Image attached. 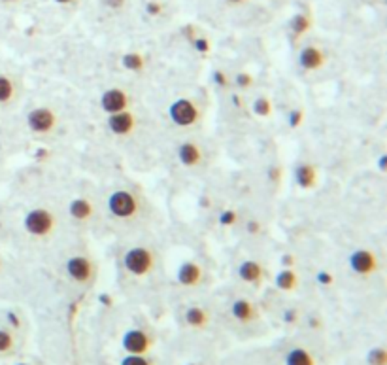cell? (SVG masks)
I'll return each mask as SVG.
<instances>
[{"mask_svg":"<svg viewBox=\"0 0 387 365\" xmlns=\"http://www.w3.org/2000/svg\"><path fill=\"white\" fill-rule=\"evenodd\" d=\"M23 225L27 229V233H31L33 237H46L53 231L55 218L53 214L46 208H33L25 214Z\"/></svg>","mask_w":387,"mask_h":365,"instance_id":"cell-1","label":"cell"},{"mask_svg":"<svg viewBox=\"0 0 387 365\" xmlns=\"http://www.w3.org/2000/svg\"><path fill=\"white\" fill-rule=\"evenodd\" d=\"M123 263H125L127 271L134 277H146L153 269V254L147 248L138 246V248L127 252Z\"/></svg>","mask_w":387,"mask_h":365,"instance_id":"cell-2","label":"cell"},{"mask_svg":"<svg viewBox=\"0 0 387 365\" xmlns=\"http://www.w3.org/2000/svg\"><path fill=\"white\" fill-rule=\"evenodd\" d=\"M110 214L115 218H132L138 212L137 197L125 190L114 191L108 199Z\"/></svg>","mask_w":387,"mask_h":365,"instance_id":"cell-3","label":"cell"},{"mask_svg":"<svg viewBox=\"0 0 387 365\" xmlns=\"http://www.w3.org/2000/svg\"><path fill=\"white\" fill-rule=\"evenodd\" d=\"M170 120L172 123L178 127H191L195 125L196 121H198V108H196V104L189 98H178L176 103H172L169 110Z\"/></svg>","mask_w":387,"mask_h":365,"instance_id":"cell-4","label":"cell"},{"mask_svg":"<svg viewBox=\"0 0 387 365\" xmlns=\"http://www.w3.org/2000/svg\"><path fill=\"white\" fill-rule=\"evenodd\" d=\"M121 346L127 354L146 356L152 349V339L142 329H129L121 339Z\"/></svg>","mask_w":387,"mask_h":365,"instance_id":"cell-5","label":"cell"},{"mask_svg":"<svg viewBox=\"0 0 387 365\" xmlns=\"http://www.w3.org/2000/svg\"><path fill=\"white\" fill-rule=\"evenodd\" d=\"M57 123V115H55L53 110L49 108H36L33 110L27 118V125L33 133H38V135H46L55 127Z\"/></svg>","mask_w":387,"mask_h":365,"instance_id":"cell-6","label":"cell"},{"mask_svg":"<svg viewBox=\"0 0 387 365\" xmlns=\"http://www.w3.org/2000/svg\"><path fill=\"white\" fill-rule=\"evenodd\" d=\"M349 267L354 269V273L369 277V274H372L378 269V259L371 250L361 248V250H355L349 256Z\"/></svg>","mask_w":387,"mask_h":365,"instance_id":"cell-7","label":"cell"},{"mask_svg":"<svg viewBox=\"0 0 387 365\" xmlns=\"http://www.w3.org/2000/svg\"><path fill=\"white\" fill-rule=\"evenodd\" d=\"M129 106V95H127L123 89H108V91L102 93L100 97V108L106 112V114H117V112H123Z\"/></svg>","mask_w":387,"mask_h":365,"instance_id":"cell-8","label":"cell"},{"mask_svg":"<svg viewBox=\"0 0 387 365\" xmlns=\"http://www.w3.org/2000/svg\"><path fill=\"white\" fill-rule=\"evenodd\" d=\"M108 129L114 135H120V137H125V135H131L134 131V125H137V120L134 115L129 110H123V112H117V114L108 115Z\"/></svg>","mask_w":387,"mask_h":365,"instance_id":"cell-9","label":"cell"},{"mask_svg":"<svg viewBox=\"0 0 387 365\" xmlns=\"http://www.w3.org/2000/svg\"><path fill=\"white\" fill-rule=\"evenodd\" d=\"M325 61H327V57L323 53V49H319L317 46H306V48L300 49L299 66L304 71H317L325 65Z\"/></svg>","mask_w":387,"mask_h":365,"instance_id":"cell-10","label":"cell"},{"mask_svg":"<svg viewBox=\"0 0 387 365\" xmlns=\"http://www.w3.org/2000/svg\"><path fill=\"white\" fill-rule=\"evenodd\" d=\"M66 273L76 282H88L91 274H93V267H91V262L88 257L76 256L66 263Z\"/></svg>","mask_w":387,"mask_h":365,"instance_id":"cell-11","label":"cell"},{"mask_svg":"<svg viewBox=\"0 0 387 365\" xmlns=\"http://www.w3.org/2000/svg\"><path fill=\"white\" fill-rule=\"evenodd\" d=\"M178 159H180L181 165H186V167H196V165L202 161V152L201 148L196 146L195 142H184L178 148Z\"/></svg>","mask_w":387,"mask_h":365,"instance_id":"cell-12","label":"cell"},{"mask_svg":"<svg viewBox=\"0 0 387 365\" xmlns=\"http://www.w3.org/2000/svg\"><path fill=\"white\" fill-rule=\"evenodd\" d=\"M176 278H178V282H180L181 286H196V284L201 282L202 271L196 263L186 262L180 265Z\"/></svg>","mask_w":387,"mask_h":365,"instance_id":"cell-13","label":"cell"},{"mask_svg":"<svg viewBox=\"0 0 387 365\" xmlns=\"http://www.w3.org/2000/svg\"><path fill=\"white\" fill-rule=\"evenodd\" d=\"M316 178H317V173L314 165L300 163L299 167H297L295 180H297L299 187H302V190H310V187H314V185H316Z\"/></svg>","mask_w":387,"mask_h":365,"instance_id":"cell-14","label":"cell"},{"mask_svg":"<svg viewBox=\"0 0 387 365\" xmlns=\"http://www.w3.org/2000/svg\"><path fill=\"white\" fill-rule=\"evenodd\" d=\"M233 317L236 318L242 324H248V322L255 320L257 309L255 305L248 299H238L233 303Z\"/></svg>","mask_w":387,"mask_h":365,"instance_id":"cell-15","label":"cell"},{"mask_svg":"<svg viewBox=\"0 0 387 365\" xmlns=\"http://www.w3.org/2000/svg\"><path fill=\"white\" fill-rule=\"evenodd\" d=\"M284 364L285 365H316V358L312 356L310 350L302 349V346H295V349L287 350Z\"/></svg>","mask_w":387,"mask_h":365,"instance_id":"cell-16","label":"cell"},{"mask_svg":"<svg viewBox=\"0 0 387 365\" xmlns=\"http://www.w3.org/2000/svg\"><path fill=\"white\" fill-rule=\"evenodd\" d=\"M238 277L244 282H259L263 277V267L257 262H244L238 267Z\"/></svg>","mask_w":387,"mask_h":365,"instance_id":"cell-17","label":"cell"},{"mask_svg":"<svg viewBox=\"0 0 387 365\" xmlns=\"http://www.w3.org/2000/svg\"><path fill=\"white\" fill-rule=\"evenodd\" d=\"M70 216L72 218L80 220V222H83V220H88L91 214H93V205H91V201L89 199H74V201L70 202Z\"/></svg>","mask_w":387,"mask_h":365,"instance_id":"cell-18","label":"cell"},{"mask_svg":"<svg viewBox=\"0 0 387 365\" xmlns=\"http://www.w3.org/2000/svg\"><path fill=\"white\" fill-rule=\"evenodd\" d=\"M208 320H210L208 312L204 309H201V307H191V309L186 311V322L189 326L204 327L208 324Z\"/></svg>","mask_w":387,"mask_h":365,"instance_id":"cell-19","label":"cell"},{"mask_svg":"<svg viewBox=\"0 0 387 365\" xmlns=\"http://www.w3.org/2000/svg\"><path fill=\"white\" fill-rule=\"evenodd\" d=\"M290 27L291 33H293L295 36H300V34L308 33L312 27V16L310 14H297V16L291 19Z\"/></svg>","mask_w":387,"mask_h":365,"instance_id":"cell-20","label":"cell"},{"mask_svg":"<svg viewBox=\"0 0 387 365\" xmlns=\"http://www.w3.org/2000/svg\"><path fill=\"white\" fill-rule=\"evenodd\" d=\"M16 95V83L10 76L6 74H0V104L10 103L11 98Z\"/></svg>","mask_w":387,"mask_h":365,"instance_id":"cell-21","label":"cell"},{"mask_svg":"<svg viewBox=\"0 0 387 365\" xmlns=\"http://www.w3.org/2000/svg\"><path fill=\"white\" fill-rule=\"evenodd\" d=\"M121 65L125 66L127 71H142L146 59H144V55L132 51V53H125L121 57Z\"/></svg>","mask_w":387,"mask_h":365,"instance_id":"cell-22","label":"cell"},{"mask_svg":"<svg viewBox=\"0 0 387 365\" xmlns=\"http://www.w3.org/2000/svg\"><path fill=\"white\" fill-rule=\"evenodd\" d=\"M297 282H299V278L293 271H284V273H280L278 278H276V284H278L280 289H285V292H290V289L297 288Z\"/></svg>","mask_w":387,"mask_h":365,"instance_id":"cell-23","label":"cell"},{"mask_svg":"<svg viewBox=\"0 0 387 365\" xmlns=\"http://www.w3.org/2000/svg\"><path fill=\"white\" fill-rule=\"evenodd\" d=\"M253 112H255L257 115H270V112H272V104H270V101H268L267 97H259L253 103Z\"/></svg>","mask_w":387,"mask_h":365,"instance_id":"cell-24","label":"cell"},{"mask_svg":"<svg viewBox=\"0 0 387 365\" xmlns=\"http://www.w3.org/2000/svg\"><path fill=\"white\" fill-rule=\"evenodd\" d=\"M14 350V335L8 329H0V354Z\"/></svg>","mask_w":387,"mask_h":365,"instance_id":"cell-25","label":"cell"},{"mask_svg":"<svg viewBox=\"0 0 387 365\" xmlns=\"http://www.w3.org/2000/svg\"><path fill=\"white\" fill-rule=\"evenodd\" d=\"M120 365H153L152 361L147 360L146 356H138V354H127L123 360L120 361Z\"/></svg>","mask_w":387,"mask_h":365,"instance_id":"cell-26","label":"cell"},{"mask_svg":"<svg viewBox=\"0 0 387 365\" xmlns=\"http://www.w3.org/2000/svg\"><path fill=\"white\" fill-rule=\"evenodd\" d=\"M369 361H371V365H386V350L383 349L371 350Z\"/></svg>","mask_w":387,"mask_h":365,"instance_id":"cell-27","label":"cell"},{"mask_svg":"<svg viewBox=\"0 0 387 365\" xmlns=\"http://www.w3.org/2000/svg\"><path fill=\"white\" fill-rule=\"evenodd\" d=\"M191 42L193 48H195L198 53H208V51H210V40L204 38V36H195Z\"/></svg>","mask_w":387,"mask_h":365,"instance_id":"cell-28","label":"cell"},{"mask_svg":"<svg viewBox=\"0 0 387 365\" xmlns=\"http://www.w3.org/2000/svg\"><path fill=\"white\" fill-rule=\"evenodd\" d=\"M163 10H164V6L161 4V2H157V0H149V2L146 4V11L153 17L161 16V14H163Z\"/></svg>","mask_w":387,"mask_h":365,"instance_id":"cell-29","label":"cell"},{"mask_svg":"<svg viewBox=\"0 0 387 365\" xmlns=\"http://www.w3.org/2000/svg\"><path fill=\"white\" fill-rule=\"evenodd\" d=\"M236 218H238V214L235 210H225L219 216V222H221V225H233L236 222Z\"/></svg>","mask_w":387,"mask_h":365,"instance_id":"cell-30","label":"cell"},{"mask_svg":"<svg viewBox=\"0 0 387 365\" xmlns=\"http://www.w3.org/2000/svg\"><path fill=\"white\" fill-rule=\"evenodd\" d=\"M251 82H253V78H251V74H248V72H240V74L236 76V86H238V88H250Z\"/></svg>","mask_w":387,"mask_h":365,"instance_id":"cell-31","label":"cell"},{"mask_svg":"<svg viewBox=\"0 0 387 365\" xmlns=\"http://www.w3.org/2000/svg\"><path fill=\"white\" fill-rule=\"evenodd\" d=\"M316 280L319 284H323V286H331V284H333V274L327 273V271H319V273L316 274Z\"/></svg>","mask_w":387,"mask_h":365,"instance_id":"cell-32","label":"cell"},{"mask_svg":"<svg viewBox=\"0 0 387 365\" xmlns=\"http://www.w3.org/2000/svg\"><path fill=\"white\" fill-rule=\"evenodd\" d=\"M104 4L108 6L110 10H121L127 4V0H104Z\"/></svg>","mask_w":387,"mask_h":365,"instance_id":"cell-33","label":"cell"},{"mask_svg":"<svg viewBox=\"0 0 387 365\" xmlns=\"http://www.w3.org/2000/svg\"><path fill=\"white\" fill-rule=\"evenodd\" d=\"M213 82L218 83V86H223V88H227V83H229L227 82V76L221 71L213 72Z\"/></svg>","mask_w":387,"mask_h":365,"instance_id":"cell-34","label":"cell"},{"mask_svg":"<svg viewBox=\"0 0 387 365\" xmlns=\"http://www.w3.org/2000/svg\"><path fill=\"white\" fill-rule=\"evenodd\" d=\"M300 120H302V112H300V110H295L293 114H291V127L299 125Z\"/></svg>","mask_w":387,"mask_h":365,"instance_id":"cell-35","label":"cell"},{"mask_svg":"<svg viewBox=\"0 0 387 365\" xmlns=\"http://www.w3.org/2000/svg\"><path fill=\"white\" fill-rule=\"evenodd\" d=\"M282 263H284L285 267H293V265H295V257L287 254V256L282 257Z\"/></svg>","mask_w":387,"mask_h":365,"instance_id":"cell-36","label":"cell"},{"mask_svg":"<svg viewBox=\"0 0 387 365\" xmlns=\"http://www.w3.org/2000/svg\"><path fill=\"white\" fill-rule=\"evenodd\" d=\"M225 2H227L229 6H240L244 4V2H248V0H225Z\"/></svg>","mask_w":387,"mask_h":365,"instance_id":"cell-37","label":"cell"},{"mask_svg":"<svg viewBox=\"0 0 387 365\" xmlns=\"http://www.w3.org/2000/svg\"><path fill=\"white\" fill-rule=\"evenodd\" d=\"M53 2H57V4H63V6H68V4H72V2H76V0H53Z\"/></svg>","mask_w":387,"mask_h":365,"instance_id":"cell-38","label":"cell"},{"mask_svg":"<svg viewBox=\"0 0 387 365\" xmlns=\"http://www.w3.org/2000/svg\"><path fill=\"white\" fill-rule=\"evenodd\" d=\"M285 322H295V312H285Z\"/></svg>","mask_w":387,"mask_h":365,"instance_id":"cell-39","label":"cell"},{"mask_svg":"<svg viewBox=\"0 0 387 365\" xmlns=\"http://www.w3.org/2000/svg\"><path fill=\"white\" fill-rule=\"evenodd\" d=\"M380 169L386 170V155H382V159H380Z\"/></svg>","mask_w":387,"mask_h":365,"instance_id":"cell-40","label":"cell"},{"mask_svg":"<svg viewBox=\"0 0 387 365\" xmlns=\"http://www.w3.org/2000/svg\"><path fill=\"white\" fill-rule=\"evenodd\" d=\"M0 2H17V0H0Z\"/></svg>","mask_w":387,"mask_h":365,"instance_id":"cell-41","label":"cell"},{"mask_svg":"<svg viewBox=\"0 0 387 365\" xmlns=\"http://www.w3.org/2000/svg\"><path fill=\"white\" fill-rule=\"evenodd\" d=\"M16 365H28V364H16Z\"/></svg>","mask_w":387,"mask_h":365,"instance_id":"cell-42","label":"cell"},{"mask_svg":"<svg viewBox=\"0 0 387 365\" xmlns=\"http://www.w3.org/2000/svg\"><path fill=\"white\" fill-rule=\"evenodd\" d=\"M187 365H198V364H187Z\"/></svg>","mask_w":387,"mask_h":365,"instance_id":"cell-43","label":"cell"}]
</instances>
